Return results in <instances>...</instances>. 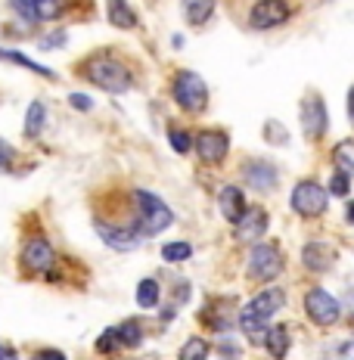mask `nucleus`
<instances>
[{"label":"nucleus","mask_w":354,"mask_h":360,"mask_svg":"<svg viewBox=\"0 0 354 360\" xmlns=\"http://www.w3.org/2000/svg\"><path fill=\"white\" fill-rule=\"evenodd\" d=\"M44 124H47V106L34 100L25 112V137H41Z\"/></svg>","instance_id":"nucleus-21"},{"label":"nucleus","mask_w":354,"mask_h":360,"mask_svg":"<svg viewBox=\"0 0 354 360\" xmlns=\"http://www.w3.org/2000/svg\"><path fill=\"white\" fill-rule=\"evenodd\" d=\"M34 360H65V354H63V351H56V348L53 351L47 348V351H37Z\"/></svg>","instance_id":"nucleus-35"},{"label":"nucleus","mask_w":354,"mask_h":360,"mask_svg":"<svg viewBox=\"0 0 354 360\" xmlns=\"http://www.w3.org/2000/svg\"><path fill=\"white\" fill-rule=\"evenodd\" d=\"M193 149L206 165H221L230 153V134L221 127H202L193 140Z\"/></svg>","instance_id":"nucleus-8"},{"label":"nucleus","mask_w":354,"mask_h":360,"mask_svg":"<svg viewBox=\"0 0 354 360\" xmlns=\"http://www.w3.org/2000/svg\"><path fill=\"white\" fill-rule=\"evenodd\" d=\"M118 339H122V348H137L143 342V329L137 320H127V323L118 326Z\"/></svg>","instance_id":"nucleus-25"},{"label":"nucleus","mask_w":354,"mask_h":360,"mask_svg":"<svg viewBox=\"0 0 354 360\" xmlns=\"http://www.w3.org/2000/svg\"><path fill=\"white\" fill-rule=\"evenodd\" d=\"M289 205L301 217H320L329 208V190L323 184H317V180H301V184H296V190H292Z\"/></svg>","instance_id":"nucleus-5"},{"label":"nucleus","mask_w":354,"mask_h":360,"mask_svg":"<svg viewBox=\"0 0 354 360\" xmlns=\"http://www.w3.org/2000/svg\"><path fill=\"white\" fill-rule=\"evenodd\" d=\"M283 304H286V292L283 289H265L246 304V311H252V314H258V317L270 320Z\"/></svg>","instance_id":"nucleus-15"},{"label":"nucleus","mask_w":354,"mask_h":360,"mask_svg":"<svg viewBox=\"0 0 354 360\" xmlns=\"http://www.w3.org/2000/svg\"><path fill=\"white\" fill-rule=\"evenodd\" d=\"M96 236L115 252H131L146 239L137 230V224H112V221H96Z\"/></svg>","instance_id":"nucleus-9"},{"label":"nucleus","mask_w":354,"mask_h":360,"mask_svg":"<svg viewBox=\"0 0 354 360\" xmlns=\"http://www.w3.org/2000/svg\"><path fill=\"white\" fill-rule=\"evenodd\" d=\"M0 59H4V63H13V65H22V69H28V72H34V75H44V78H53V72H50V69L37 65L34 59L22 56V53H16V50H4V47H0Z\"/></svg>","instance_id":"nucleus-24"},{"label":"nucleus","mask_w":354,"mask_h":360,"mask_svg":"<svg viewBox=\"0 0 354 360\" xmlns=\"http://www.w3.org/2000/svg\"><path fill=\"white\" fill-rule=\"evenodd\" d=\"M333 360H354V342H345L342 348L336 351V357Z\"/></svg>","instance_id":"nucleus-34"},{"label":"nucleus","mask_w":354,"mask_h":360,"mask_svg":"<svg viewBox=\"0 0 354 360\" xmlns=\"http://www.w3.org/2000/svg\"><path fill=\"white\" fill-rule=\"evenodd\" d=\"M208 342L202 335H193V339L184 342V348L177 351V360H208Z\"/></svg>","instance_id":"nucleus-23"},{"label":"nucleus","mask_w":354,"mask_h":360,"mask_svg":"<svg viewBox=\"0 0 354 360\" xmlns=\"http://www.w3.org/2000/svg\"><path fill=\"white\" fill-rule=\"evenodd\" d=\"M336 264V249L327 243H305L301 245V267L311 274H327Z\"/></svg>","instance_id":"nucleus-14"},{"label":"nucleus","mask_w":354,"mask_h":360,"mask_svg":"<svg viewBox=\"0 0 354 360\" xmlns=\"http://www.w3.org/2000/svg\"><path fill=\"white\" fill-rule=\"evenodd\" d=\"M217 208H221V214L227 217L230 224H236L239 217H243V212H246V196H243V190L239 186H224L221 193H217Z\"/></svg>","instance_id":"nucleus-16"},{"label":"nucleus","mask_w":354,"mask_h":360,"mask_svg":"<svg viewBox=\"0 0 354 360\" xmlns=\"http://www.w3.org/2000/svg\"><path fill=\"white\" fill-rule=\"evenodd\" d=\"M69 103H72V109H78V112H90V106H94V100L84 96V94H72Z\"/></svg>","instance_id":"nucleus-32"},{"label":"nucleus","mask_w":354,"mask_h":360,"mask_svg":"<svg viewBox=\"0 0 354 360\" xmlns=\"http://www.w3.org/2000/svg\"><path fill=\"white\" fill-rule=\"evenodd\" d=\"M333 165H336V171H342V174L354 177V140H342V143H336V149H333Z\"/></svg>","instance_id":"nucleus-22"},{"label":"nucleus","mask_w":354,"mask_h":360,"mask_svg":"<svg viewBox=\"0 0 354 360\" xmlns=\"http://www.w3.org/2000/svg\"><path fill=\"white\" fill-rule=\"evenodd\" d=\"M327 190L333 193V196H348V193H351V177H348V174H342V171H336V174L329 177Z\"/></svg>","instance_id":"nucleus-29"},{"label":"nucleus","mask_w":354,"mask_h":360,"mask_svg":"<svg viewBox=\"0 0 354 360\" xmlns=\"http://www.w3.org/2000/svg\"><path fill=\"white\" fill-rule=\"evenodd\" d=\"M348 118L354 122V87L348 90Z\"/></svg>","instance_id":"nucleus-38"},{"label":"nucleus","mask_w":354,"mask_h":360,"mask_svg":"<svg viewBox=\"0 0 354 360\" xmlns=\"http://www.w3.org/2000/svg\"><path fill=\"white\" fill-rule=\"evenodd\" d=\"M75 75H81L94 87H103L106 94H127L134 87L131 69L112 53H90L87 59L75 63Z\"/></svg>","instance_id":"nucleus-1"},{"label":"nucleus","mask_w":354,"mask_h":360,"mask_svg":"<svg viewBox=\"0 0 354 360\" xmlns=\"http://www.w3.org/2000/svg\"><path fill=\"white\" fill-rule=\"evenodd\" d=\"M243 180L255 193H270V190H277V184H280V171H277V165L267 162V159H252V162L243 165Z\"/></svg>","instance_id":"nucleus-12"},{"label":"nucleus","mask_w":354,"mask_h":360,"mask_svg":"<svg viewBox=\"0 0 354 360\" xmlns=\"http://www.w3.org/2000/svg\"><path fill=\"white\" fill-rule=\"evenodd\" d=\"M267 212L261 205H252L246 208L243 217L236 221V239H243V243H258L261 236L267 233Z\"/></svg>","instance_id":"nucleus-13"},{"label":"nucleus","mask_w":354,"mask_h":360,"mask_svg":"<svg viewBox=\"0 0 354 360\" xmlns=\"http://www.w3.org/2000/svg\"><path fill=\"white\" fill-rule=\"evenodd\" d=\"M180 6H184V19L190 25H206L215 13V0H180Z\"/></svg>","instance_id":"nucleus-18"},{"label":"nucleus","mask_w":354,"mask_h":360,"mask_svg":"<svg viewBox=\"0 0 354 360\" xmlns=\"http://www.w3.org/2000/svg\"><path fill=\"white\" fill-rule=\"evenodd\" d=\"M298 118H301V131H305L308 140H320L327 134V124H329V112L323 106L320 94H308L301 100V109H298Z\"/></svg>","instance_id":"nucleus-11"},{"label":"nucleus","mask_w":354,"mask_h":360,"mask_svg":"<svg viewBox=\"0 0 354 360\" xmlns=\"http://www.w3.org/2000/svg\"><path fill=\"white\" fill-rule=\"evenodd\" d=\"M171 96H175V103L184 112H206L208 109V87L206 81H202V75H196L190 69H180L175 72V78H171Z\"/></svg>","instance_id":"nucleus-3"},{"label":"nucleus","mask_w":354,"mask_h":360,"mask_svg":"<svg viewBox=\"0 0 354 360\" xmlns=\"http://www.w3.org/2000/svg\"><path fill=\"white\" fill-rule=\"evenodd\" d=\"M221 354H224V360H239V348H236V345H230V342H224L221 345Z\"/></svg>","instance_id":"nucleus-36"},{"label":"nucleus","mask_w":354,"mask_h":360,"mask_svg":"<svg viewBox=\"0 0 354 360\" xmlns=\"http://www.w3.org/2000/svg\"><path fill=\"white\" fill-rule=\"evenodd\" d=\"M305 314L311 317L314 326L327 329V326H333L336 320H339V314H342V304H339L336 295H329L327 289L314 286V289L305 292Z\"/></svg>","instance_id":"nucleus-7"},{"label":"nucleus","mask_w":354,"mask_h":360,"mask_svg":"<svg viewBox=\"0 0 354 360\" xmlns=\"http://www.w3.org/2000/svg\"><path fill=\"white\" fill-rule=\"evenodd\" d=\"M118 348H122V339H118V326L106 329V333L96 339V351H100V354H112V351H118Z\"/></svg>","instance_id":"nucleus-28"},{"label":"nucleus","mask_w":354,"mask_h":360,"mask_svg":"<svg viewBox=\"0 0 354 360\" xmlns=\"http://www.w3.org/2000/svg\"><path fill=\"white\" fill-rule=\"evenodd\" d=\"M265 137L270 140V143H289V134H286V127L280 122H267L265 124Z\"/></svg>","instance_id":"nucleus-30"},{"label":"nucleus","mask_w":354,"mask_h":360,"mask_svg":"<svg viewBox=\"0 0 354 360\" xmlns=\"http://www.w3.org/2000/svg\"><path fill=\"white\" fill-rule=\"evenodd\" d=\"M345 217H348V221H354V202H351L348 208H345Z\"/></svg>","instance_id":"nucleus-39"},{"label":"nucleus","mask_w":354,"mask_h":360,"mask_svg":"<svg viewBox=\"0 0 354 360\" xmlns=\"http://www.w3.org/2000/svg\"><path fill=\"white\" fill-rule=\"evenodd\" d=\"M193 255V245L190 243H168L162 249V258L168 261V264H180V261H190Z\"/></svg>","instance_id":"nucleus-26"},{"label":"nucleus","mask_w":354,"mask_h":360,"mask_svg":"<svg viewBox=\"0 0 354 360\" xmlns=\"http://www.w3.org/2000/svg\"><path fill=\"white\" fill-rule=\"evenodd\" d=\"M159 280H153V276H146V280L137 283V304L143 307V311H153V307H159Z\"/></svg>","instance_id":"nucleus-20"},{"label":"nucleus","mask_w":354,"mask_h":360,"mask_svg":"<svg viewBox=\"0 0 354 360\" xmlns=\"http://www.w3.org/2000/svg\"><path fill=\"white\" fill-rule=\"evenodd\" d=\"M168 143L175 146L180 155H190L193 153V137H190V131H184V127H171V131H168Z\"/></svg>","instance_id":"nucleus-27"},{"label":"nucleus","mask_w":354,"mask_h":360,"mask_svg":"<svg viewBox=\"0 0 354 360\" xmlns=\"http://www.w3.org/2000/svg\"><path fill=\"white\" fill-rule=\"evenodd\" d=\"M283 270V255H280V245L277 243H258L252 245V252H248V267H246V276L248 283H258V286H265V283L277 280Z\"/></svg>","instance_id":"nucleus-4"},{"label":"nucleus","mask_w":354,"mask_h":360,"mask_svg":"<svg viewBox=\"0 0 354 360\" xmlns=\"http://www.w3.org/2000/svg\"><path fill=\"white\" fill-rule=\"evenodd\" d=\"M63 44H65V34H63V32H56V34H50V37H41V50L63 47Z\"/></svg>","instance_id":"nucleus-33"},{"label":"nucleus","mask_w":354,"mask_h":360,"mask_svg":"<svg viewBox=\"0 0 354 360\" xmlns=\"http://www.w3.org/2000/svg\"><path fill=\"white\" fill-rule=\"evenodd\" d=\"M56 264V249L47 236L34 233L22 243V270L25 274H50Z\"/></svg>","instance_id":"nucleus-6"},{"label":"nucleus","mask_w":354,"mask_h":360,"mask_svg":"<svg viewBox=\"0 0 354 360\" xmlns=\"http://www.w3.org/2000/svg\"><path fill=\"white\" fill-rule=\"evenodd\" d=\"M0 360H19L13 354V348H6V345H0Z\"/></svg>","instance_id":"nucleus-37"},{"label":"nucleus","mask_w":354,"mask_h":360,"mask_svg":"<svg viewBox=\"0 0 354 360\" xmlns=\"http://www.w3.org/2000/svg\"><path fill=\"white\" fill-rule=\"evenodd\" d=\"M106 19L115 28H134L137 25V16H134V10L127 6V0H106Z\"/></svg>","instance_id":"nucleus-19"},{"label":"nucleus","mask_w":354,"mask_h":360,"mask_svg":"<svg viewBox=\"0 0 354 360\" xmlns=\"http://www.w3.org/2000/svg\"><path fill=\"white\" fill-rule=\"evenodd\" d=\"M131 199H134V224H137L143 236H156L175 224V212L159 196H153L146 190H134Z\"/></svg>","instance_id":"nucleus-2"},{"label":"nucleus","mask_w":354,"mask_h":360,"mask_svg":"<svg viewBox=\"0 0 354 360\" xmlns=\"http://www.w3.org/2000/svg\"><path fill=\"white\" fill-rule=\"evenodd\" d=\"M265 345L270 351L274 360H283L289 354V345H292V335H289V326H270L267 335H265Z\"/></svg>","instance_id":"nucleus-17"},{"label":"nucleus","mask_w":354,"mask_h":360,"mask_svg":"<svg viewBox=\"0 0 354 360\" xmlns=\"http://www.w3.org/2000/svg\"><path fill=\"white\" fill-rule=\"evenodd\" d=\"M289 16H292V6L286 4V0H258V4H252V10H248V28L267 32V28H277V25H283V22H289Z\"/></svg>","instance_id":"nucleus-10"},{"label":"nucleus","mask_w":354,"mask_h":360,"mask_svg":"<svg viewBox=\"0 0 354 360\" xmlns=\"http://www.w3.org/2000/svg\"><path fill=\"white\" fill-rule=\"evenodd\" d=\"M13 159H16V153H13V146H10V143H4V140H0V171H10Z\"/></svg>","instance_id":"nucleus-31"}]
</instances>
